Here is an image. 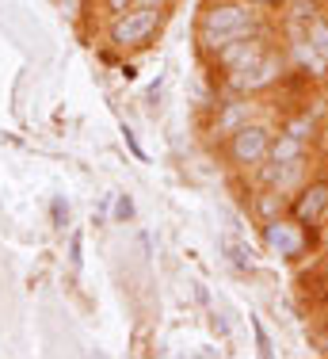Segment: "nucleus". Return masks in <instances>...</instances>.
Instances as JSON below:
<instances>
[{"instance_id": "7ed1b4c3", "label": "nucleus", "mask_w": 328, "mask_h": 359, "mask_svg": "<svg viewBox=\"0 0 328 359\" xmlns=\"http://www.w3.org/2000/svg\"><path fill=\"white\" fill-rule=\"evenodd\" d=\"M275 126L267 118H248L240 130H233L226 142H221V157L237 176H256L260 165L267 161V149H271Z\"/></svg>"}, {"instance_id": "1a4fd4ad", "label": "nucleus", "mask_w": 328, "mask_h": 359, "mask_svg": "<svg viewBox=\"0 0 328 359\" xmlns=\"http://www.w3.org/2000/svg\"><path fill=\"white\" fill-rule=\"evenodd\" d=\"M245 207H248V215L256 218V226H264V222H271V218L290 215V195L279 191V187H271V184H260V180H256V187L245 195Z\"/></svg>"}, {"instance_id": "dca6fc26", "label": "nucleus", "mask_w": 328, "mask_h": 359, "mask_svg": "<svg viewBox=\"0 0 328 359\" xmlns=\"http://www.w3.org/2000/svg\"><path fill=\"white\" fill-rule=\"evenodd\" d=\"M252 332H256V352H260V355H275V344H271V337H267V329L260 325V318H252Z\"/></svg>"}, {"instance_id": "9d476101", "label": "nucleus", "mask_w": 328, "mask_h": 359, "mask_svg": "<svg viewBox=\"0 0 328 359\" xmlns=\"http://www.w3.org/2000/svg\"><path fill=\"white\" fill-rule=\"evenodd\" d=\"M256 180L279 187V191H287V195H294L298 187L309 180V157H301V161H264Z\"/></svg>"}, {"instance_id": "39448f33", "label": "nucleus", "mask_w": 328, "mask_h": 359, "mask_svg": "<svg viewBox=\"0 0 328 359\" xmlns=\"http://www.w3.org/2000/svg\"><path fill=\"white\" fill-rule=\"evenodd\" d=\"M290 73V62H287V50L282 46H271L260 62H252L248 69L226 76L218 84L221 92H237V96H264V92H275L282 84V76Z\"/></svg>"}, {"instance_id": "f8f14e48", "label": "nucleus", "mask_w": 328, "mask_h": 359, "mask_svg": "<svg viewBox=\"0 0 328 359\" xmlns=\"http://www.w3.org/2000/svg\"><path fill=\"white\" fill-rule=\"evenodd\" d=\"M279 130H287V134H294V138L313 145L317 134H321V123H317V115L309 107H298V111H290V115L279 118Z\"/></svg>"}, {"instance_id": "4468645a", "label": "nucleus", "mask_w": 328, "mask_h": 359, "mask_svg": "<svg viewBox=\"0 0 328 359\" xmlns=\"http://www.w3.org/2000/svg\"><path fill=\"white\" fill-rule=\"evenodd\" d=\"M301 157H309V142H301V138H294V134H287V130H275L271 149H267V161H301Z\"/></svg>"}, {"instance_id": "a211bd4d", "label": "nucleus", "mask_w": 328, "mask_h": 359, "mask_svg": "<svg viewBox=\"0 0 328 359\" xmlns=\"http://www.w3.org/2000/svg\"><path fill=\"white\" fill-rule=\"evenodd\" d=\"M100 4H103V12H107V20H111V15H123L126 8H134V0H100Z\"/></svg>"}, {"instance_id": "f03ea898", "label": "nucleus", "mask_w": 328, "mask_h": 359, "mask_svg": "<svg viewBox=\"0 0 328 359\" xmlns=\"http://www.w3.org/2000/svg\"><path fill=\"white\" fill-rule=\"evenodd\" d=\"M164 23H168V8H126L123 15H111L107 20V42L123 54H137V50H149L160 39Z\"/></svg>"}, {"instance_id": "aec40b11", "label": "nucleus", "mask_w": 328, "mask_h": 359, "mask_svg": "<svg viewBox=\"0 0 328 359\" xmlns=\"http://www.w3.org/2000/svg\"><path fill=\"white\" fill-rule=\"evenodd\" d=\"M134 4H142V8H172L176 0H134Z\"/></svg>"}, {"instance_id": "ddd939ff", "label": "nucleus", "mask_w": 328, "mask_h": 359, "mask_svg": "<svg viewBox=\"0 0 328 359\" xmlns=\"http://www.w3.org/2000/svg\"><path fill=\"white\" fill-rule=\"evenodd\" d=\"M301 42H306L309 50H313V57L328 69V15H313V20L306 23V31H301Z\"/></svg>"}, {"instance_id": "f3484780", "label": "nucleus", "mask_w": 328, "mask_h": 359, "mask_svg": "<svg viewBox=\"0 0 328 359\" xmlns=\"http://www.w3.org/2000/svg\"><path fill=\"white\" fill-rule=\"evenodd\" d=\"M115 218H118V222H130V218H134V203H130V195H118V203H115Z\"/></svg>"}, {"instance_id": "0eeeda50", "label": "nucleus", "mask_w": 328, "mask_h": 359, "mask_svg": "<svg viewBox=\"0 0 328 359\" xmlns=\"http://www.w3.org/2000/svg\"><path fill=\"white\" fill-rule=\"evenodd\" d=\"M248 118H256V96H237V92H221V100L214 104L210 123H206V134H210V142H218V145H221L233 130H240V126H245Z\"/></svg>"}, {"instance_id": "9b49d317", "label": "nucleus", "mask_w": 328, "mask_h": 359, "mask_svg": "<svg viewBox=\"0 0 328 359\" xmlns=\"http://www.w3.org/2000/svg\"><path fill=\"white\" fill-rule=\"evenodd\" d=\"M324 8H328L324 0H287V8H282V23H287V27H279V31H294L290 42H298L301 31H306V23L313 20V15H321Z\"/></svg>"}, {"instance_id": "412c9836", "label": "nucleus", "mask_w": 328, "mask_h": 359, "mask_svg": "<svg viewBox=\"0 0 328 359\" xmlns=\"http://www.w3.org/2000/svg\"><path fill=\"white\" fill-rule=\"evenodd\" d=\"M324 15H328V8H324Z\"/></svg>"}, {"instance_id": "20e7f679", "label": "nucleus", "mask_w": 328, "mask_h": 359, "mask_svg": "<svg viewBox=\"0 0 328 359\" xmlns=\"http://www.w3.org/2000/svg\"><path fill=\"white\" fill-rule=\"evenodd\" d=\"M275 39H282V31H279V27L252 31V35H240V39L226 42V46H221V50H214V54H210V57H203V62L210 65V76L221 84L226 76L240 73V69H248L252 62H260V57L267 54V50L275 46Z\"/></svg>"}, {"instance_id": "6ab92c4d", "label": "nucleus", "mask_w": 328, "mask_h": 359, "mask_svg": "<svg viewBox=\"0 0 328 359\" xmlns=\"http://www.w3.org/2000/svg\"><path fill=\"white\" fill-rule=\"evenodd\" d=\"M248 4L264 8V12H282V8H287V0H248Z\"/></svg>"}, {"instance_id": "423d86ee", "label": "nucleus", "mask_w": 328, "mask_h": 359, "mask_svg": "<svg viewBox=\"0 0 328 359\" xmlns=\"http://www.w3.org/2000/svg\"><path fill=\"white\" fill-rule=\"evenodd\" d=\"M313 237H317L313 226H306V222H298V218H290V215L271 218V222H264V226H260L264 249L271 252V256H279L282 264H298L301 256L313 252Z\"/></svg>"}, {"instance_id": "f257e3e1", "label": "nucleus", "mask_w": 328, "mask_h": 359, "mask_svg": "<svg viewBox=\"0 0 328 359\" xmlns=\"http://www.w3.org/2000/svg\"><path fill=\"white\" fill-rule=\"evenodd\" d=\"M267 27H275L271 12L248 4V0H203L198 20H195V42H198V54L210 57L226 42L252 35V31H267Z\"/></svg>"}, {"instance_id": "2eb2a0df", "label": "nucleus", "mask_w": 328, "mask_h": 359, "mask_svg": "<svg viewBox=\"0 0 328 359\" xmlns=\"http://www.w3.org/2000/svg\"><path fill=\"white\" fill-rule=\"evenodd\" d=\"M221 252L229 256V264L237 271H252V252H248V245L240 241H229V237H221Z\"/></svg>"}, {"instance_id": "6e6552de", "label": "nucleus", "mask_w": 328, "mask_h": 359, "mask_svg": "<svg viewBox=\"0 0 328 359\" xmlns=\"http://www.w3.org/2000/svg\"><path fill=\"white\" fill-rule=\"evenodd\" d=\"M290 218L306 222V226H324L328 218V176H309L306 184L290 195Z\"/></svg>"}]
</instances>
